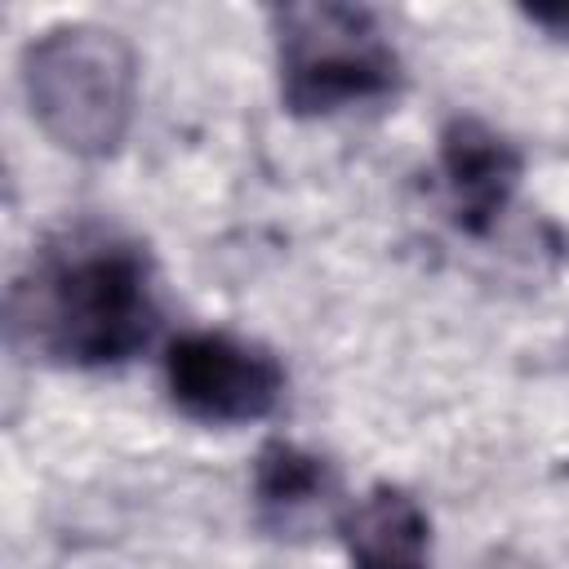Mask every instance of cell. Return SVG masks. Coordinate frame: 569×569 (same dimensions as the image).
I'll list each match as a JSON object with an SVG mask.
<instances>
[{
    "instance_id": "3957f363",
    "label": "cell",
    "mask_w": 569,
    "mask_h": 569,
    "mask_svg": "<svg viewBox=\"0 0 569 569\" xmlns=\"http://www.w3.org/2000/svg\"><path fill=\"white\" fill-rule=\"evenodd\" d=\"M271 31L280 98L293 116H333L400 89V53L360 4H280L271 9Z\"/></svg>"
},
{
    "instance_id": "277c9868",
    "label": "cell",
    "mask_w": 569,
    "mask_h": 569,
    "mask_svg": "<svg viewBox=\"0 0 569 569\" xmlns=\"http://www.w3.org/2000/svg\"><path fill=\"white\" fill-rule=\"evenodd\" d=\"M164 387L178 413L209 427H240L267 418L284 396L280 360L222 329H196L169 342Z\"/></svg>"
},
{
    "instance_id": "52a82bcc",
    "label": "cell",
    "mask_w": 569,
    "mask_h": 569,
    "mask_svg": "<svg viewBox=\"0 0 569 569\" xmlns=\"http://www.w3.org/2000/svg\"><path fill=\"white\" fill-rule=\"evenodd\" d=\"M342 542L356 569H431V520L400 485H373L347 507Z\"/></svg>"
},
{
    "instance_id": "ba28073f",
    "label": "cell",
    "mask_w": 569,
    "mask_h": 569,
    "mask_svg": "<svg viewBox=\"0 0 569 569\" xmlns=\"http://www.w3.org/2000/svg\"><path fill=\"white\" fill-rule=\"evenodd\" d=\"M525 18L560 40H569V4H547V9H525Z\"/></svg>"
},
{
    "instance_id": "7a4b0ae2",
    "label": "cell",
    "mask_w": 569,
    "mask_h": 569,
    "mask_svg": "<svg viewBox=\"0 0 569 569\" xmlns=\"http://www.w3.org/2000/svg\"><path fill=\"white\" fill-rule=\"evenodd\" d=\"M22 89L36 124L71 156H111L138 102V53L102 22H58L22 53Z\"/></svg>"
},
{
    "instance_id": "5b68a950",
    "label": "cell",
    "mask_w": 569,
    "mask_h": 569,
    "mask_svg": "<svg viewBox=\"0 0 569 569\" xmlns=\"http://www.w3.org/2000/svg\"><path fill=\"white\" fill-rule=\"evenodd\" d=\"M525 173L520 147L480 116H453L440 129V182L453 222L467 236H489L507 213Z\"/></svg>"
},
{
    "instance_id": "8992f818",
    "label": "cell",
    "mask_w": 569,
    "mask_h": 569,
    "mask_svg": "<svg viewBox=\"0 0 569 569\" xmlns=\"http://www.w3.org/2000/svg\"><path fill=\"white\" fill-rule=\"evenodd\" d=\"M253 502L271 533H311L338 507V471L293 440H267L253 458Z\"/></svg>"
},
{
    "instance_id": "6da1fadb",
    "label": "cell",
    "mask_w": 569,
    "mask_h": 569,
    "mask_svg": "<svg viewBox=\"0 0 569 569\" xmlns=\"http://www.w3.org/2000/svg\"><path fill=\"white\" fill-rule=\"evenodd\" d=\"M9 325L13 338L49 365H124L160 325L151 253L107 222L62 227L13 280Z\"/></svg>"
}]
</instances>
